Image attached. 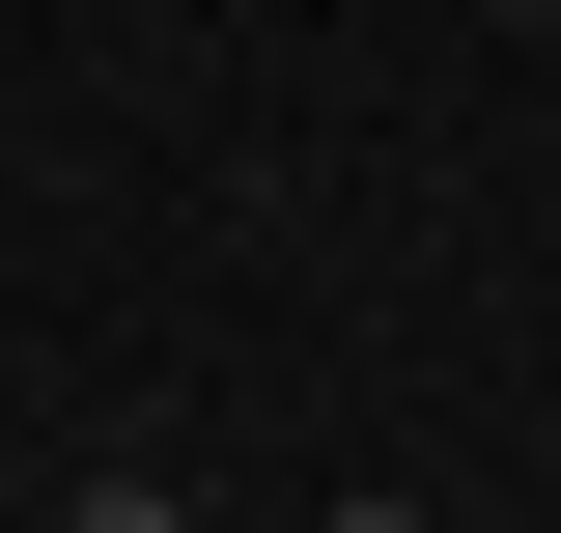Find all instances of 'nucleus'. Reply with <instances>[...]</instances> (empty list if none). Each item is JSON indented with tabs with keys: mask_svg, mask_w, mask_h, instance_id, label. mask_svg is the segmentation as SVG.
<instances>
[{
	"mask_svg": "<svg viewBox=\"0 0 561 533\" xmlns=\"http://www.w3.org/2000/svg\"><path fill=\"white\" fill-rule=\"evenodd\" d=\"M57 533H197V506H169V477H84V506H57Z\"/></svg>",
	"mask_w": 561,
	"mask_h": 533,
	"instance_id": "f257e3e1",
	"label": "nucleus"
},
{
	"mask_svg": "<svg viewBox=\"0 0 561 533\" xmlns=\"http://www.w3.org/2000/svg\"><path fill=\"white\" fill-rule=\"evenodd\" d=\"M337 533H421V506H337Z\"/></svg>",
	"mask_w": 561,
	"mask_h": 533,
	"instance_id": "f03ea898",
	"label": "nucleus"
}]
</instances>
